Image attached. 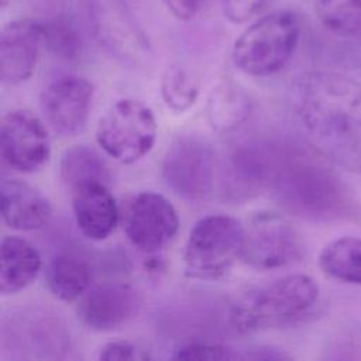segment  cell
<instances>
[{
	"label": "cell",
	"instance_id": "5bb4252c",
	"mask_svg": "<svg viewBox=\"0 0 361 361\" xmlns=\"http://www.w3.org/2000/svg\"><path fill=\"white\" fill-rule=\"evenodd\" d=\"M42 45V23L21 18L8 23L0 34V79L4 85L25 82L35 71Z\"/></svg>",
	"mask_w": 361,
	"mask_h": 361
},
{
	"label": "cell",
	"instance_id": "cb8c5ba5",
	"mask_svg": "<svg viewBox=\"0 0 361 361\" xmlns=\"http://www.w3.org/2000/svg\"><path fill=\"white\" fill-rule=\"evenodd\" d=\"M42 45L58 58L72 61L80 54L82 39L69 21L54 20L42 24Z\"/></svg>",
	"mask_w": 361,
	"mask_h": 361
},
{
	"label": "cell",
	"instance_id": "44dd1931",
	"mask_svg": "<svg viewBox=\"0 0 361 361\" xmlns=\"http://www.w3.org/2000/svg\"><path fill=\"white\" fill-rule=\"evenodd\" d=\"M319 267L330 278L361 286V238L340 237L319 254Z\"/></svg>",
	"mask_w": 361,
	"mask_h": 361
},
{
	"label": "cell",
	"instance_id": "603a6c76",
	"mask_svg": "<svg viewBox=\"0 0 361 361\" xmlns=\"http://www.w3.org/2000/svg\"><path fill=\"white\" fill-rule=\"evenodd\" d=\"M161 94L171 110L183 113L195 104L199 96V80L186 68L171 65L162 75Z\"/></svg>",
	"mask_w": 361,
	"mask_h": 361
},
{
	"label": "cell",
	"instance_id": "4316f807",
	"mask_svg": "<svg viewBox=\"0 0 361 361\" xmlns=\"http://www.w3.org/2000/svg\"><path fill=\"white\" fill-rule=\"evenodd\" d=\"M267 1L268 0H221V6L227 20L241 24L255 17Z\"/></svg>",
	"mask_w": 361,
	"mask_h": 361
},
{
	"label": "cell",
	"instance_id": "484cf974",
	"mask_svg": "<svg viewBox=\"0 0 361 361\" xmlns=\"http://www.w3.org/2000/svg\"><path fill=\"white\" fill-rule=\"evenodd\" d=\"M99 360L116 361V360H148L149 355L138 345L127 340L109 341L99 350Z\"/></svg>",
	"mask_w": 361,
	"mask_h": 361
},
{
	"label": "cell",
	"instance_id": "83f0119b",
	"mask_svg": "<svg viewBox=\"0 0 361 361\" xmlns=\"http://www.w3.org/2000/svg\"><path fill=\"white\" fill-rule=\"evenodd\" d=\"M203 1L204 0H162L166 10L180 21L195 18L203 6Z\"/></svg>",
	"mask_w": 361,
	"mask_h": 361
},
{
	"label": "cell",
	"instance_id": "ac0fdd59",
	"mask_svg": "<svg viewBox=\"0 0 361 361\" xmlns=\"http://www.w3.org/2000/svg\"><path fill=\"white\" fill-rule=\"evenodd\" d=\"M45 279L49 292L62 302L79 300L92 285L93 267L87 257L73 250L56 252L48 262Z\"/></svg>",
	"mask_w": 361,
	"mask_h": 361
},
{
	"label": "cell",
	"instance_id": "e0dca14e",
	"mask_svg": "<svg viewBox=\"0 0 361 361\" xmlns=\"http://www.w3.org/2000/svg\"><path fill=\"white\" fill-rule=\"evenodd\" d=\"M0 292L14 295L31 285L41 268L38 250L25 238L6 235L0 245Z\"/></svg>",
	"mask_w": 361,
	"mask_h": 361
},
{
	"label": "cell",
	"instance_id": "d6986e66",
	"mask_svg": "<svg viewBox=\"0 0 361 361\" xmlns=\"http://www.w3.org/2000/svg\"><path fill=\"white\" fill-rule=\"evenodd\" d=\"M59 176L71 193L94 183L110 186L113 179L106 159L93 147L83 144L63 151L59 161Z\"/></svg>",
	"mask_w": 361,
	"mask_h": 361
},
{
	"label": "cell",
	"instance_id": "ffe728a7",
	"mask_svg": "<svg viewBox=\"0 0 361 361\" xmlns=\"http://www.w3.org/2000/svg\"><path fill=\"white\" fill-rule=\"evenodd\" d=\"M252 103L248 94L233 83H221L210 93L206 116L210 127L217 133H230L247 121Z\"/></svg>",
	"mask_w": 361,
	"mask_h": 361
},
{
	"label": "cell",
	"instance_id": "3957f363",
	"mask_svg": "<svg viewBox=\"0 0 361 361\" xmlns=\"http://www.w3.org/2000/svg\"><path fill=\"white\" fill-rule=\"evenodd\" d=\"M319 299L317 282L306 274H288L241 296L230 310V324L247 334L282 326L305 316Z\"/></svg>",
	"mask_w": 361,
	"mask_h": 361
},
{
	"label": "cell",
	"instance_id": "8992f818",
	"mask_svg": "<svg viewBox=\"0 0 361 361\" xmlns=\"http://www.w3.org/2000/svg\"><path fill=\"white\" fill-rule=\"evenodd\" d=\"M154 111L141 100H117L96 126V142L106 155L120 164H134L144 158L157 138Z\"/></svg>",
	"mask_w": 361,
	"mask_h": 361
},
{
	"label": "cell",
	"instance_id": "9a60e30c",
	"mask_svg": "<svg viewBox=\"0 0 361 361\" xmlns=\"http://www.w3.org/2000/svg\"><path fill=\"white\" fill-rule=\"evenodd\" d=\"M0 210L3 221L20 231L39 230L52 217L49 199L35 186L14 178L1 179Z\"/></svg>",
	"mask_w": 361,
	"mask_h": 361
},
{
	"label": "cell",
	"instance_id": "2e32d148",
	"mask_svg": "<svg viewBox=\"0 0 361 361\" xmlns=\"http://www.w3.org/2000/svg\"><path fill=\"white\" fill-rule=\"evenodd\" d=\"M72 210L78 230L92 241L111 235L120 221V210L110 186L94 183L72 193Z\"/></svg>",
	"mask_w": 361,
	"mask_h": 361
},
{
	"label": "cell",
	"instance_id": "5b68a950",
	"mask_svg": "<svg viewBox=\"0 0 361 361\" xmlns=\"http://www.w3.org/2000/svg\"><path fill=\"white\" fill-rule=\"evenodd\" d=\"M244 224L228 214H209L199 219L189 231L185 251V274L200 281L224 276L244 245Z\"/></svg>",
	"mask_w": 361,
	"mask_h": 361
},
{
	"label": "cell",
	"instance_id": "9c48e42d",
	"mask_svg": "<svg viewBox=\"0 0 361 361\" xmlns=\"http://www.w3.org/2000/svg\"><path fill=\"white\" fill-rule=\"evenodd\" d=\"M241 261L257 271L289 267L303 255V243L293 224L282 214L261 210L244 226Z\"/></svg>",
	"mask_w": 361,
	"mask_h": 361
},
{
	"label": "cell",
	"instance_id": "4fadbf2b",
	"mask_svg": "<svg viewBox=\"0 0 361 361\" xmlns=\"http://www.w3.org/2000/svg\"><path fill=\"white\" fill-rule=\"evenodd\" d=\"M138 293L124 282H106L90 288L79 300L76 313L80 322L96 331H110L133 317Z\"/></svg>",
	"mask_w": 361,
	"mask_h": 361
},
{
	"label": "cell",
	"instance_id": "f546056e",
	"mask_svg": "<svg viewBox=\"0 0 361 361\" xmlns=\"http://www.w3.org/2000/svg\"><path fill=\"white\" fill-rule=\"evenodd\" d=\"M8 1H10V0H1V6H6Z\"/></svg>",
	"mask_w": 361,
	"mask_h": 361
},
{
	"label": "cell",
	"instance_id": "6da1fadb",
	"mask_svg": "<svg viewBox=\"0 0 361 361\" xmlns=\"http://www.w3.org/2000/svg\"><path fill=\"white\" fill-rule=\"evenodd\" d=\"M267 186L288 213L313 221H334L355 212L353 190L312 144L279 140L265 144Z\"/></svg>",
	"mask_w": 361,
	"mask_h": 361
},
{
	"label": "cell",
	"instance_id": "277c9868",
	"mask_svg": "<svg viewBox=\"0 0 361 361\" xmlns=\"http://www.w3.org/2000/svg\"><path fill=\"white\" fill-rule=\"evenodd\" d=\"M300 38V21L292 10H276L251 23L235 39L231 58L245 75L265 78L282 71Z\"/></svg>",
	"mask_w": 361,
	"mask_h": 361
},
{
	"label": "cell",
	"instance_id": "7c38bea8",
	"mask_svg": "<svg viewBox=\"0 0 361 361\" xmlns=\"http://www.w3.org/2000/svg\"><path fill=\"white\" fill-rule=\"evenodd\" d=\"M94 86L86 78L63 75L52 80L41 93L39 104L45 121L61 135L80 133L89 118Z\"/></svg>",
	"mask_w": 361,
	"mask_h": 361
},
{
	"label": "cell",
	"instance_id": "7402d4cb",
	"mask_svg": "<svg viewBox=\"0 0 361 361\" xmlns=\"http://www.w3.org/2000/svg\"><path fill=\"white\" fill-rule=\"evenodd\" d=\"M316 14L334 35L361 39V0H316Z\"/></svg>",
	"mask_w": 361,
	"mask_h": 361
},
{
	"label": "cell",
	"instance_id": "f1b7e54d",
	"mask_svg": "<svg viewBox=\"0 0 361 361\" xmlns=\"http://www.w3.org/2000/svg\"><path fill=\"white\" fill-rule=\"evenodd\" d=\"M241 358H250V360H288V358H290V355L286 354L285 351L279 350V348H275V347H258L255 350H250Z\"/></svg>",
	"mask_w": 361,
	"mask_h": 361
},
{
	"label": "cell",
	"instance_id": "ba28073f",
	"mask_svg": "<svg viewBox=\"0 0 361 361\" xmlns=\"http://www.w3.org/2000/svg\"><path fill=\"white\" fill-rule=\"evenodd\" d=\"M92 34L118 62L137 66L151 56V45L127 0H87Z\"/></svg>",
	"mask_w": 361,
	"mask_h": 361
},
{
	"label": "cell",
	"instance_id": "d4e9b609",
	"mask_svg": "<svg viewBox=\"0 0 361 361\" xmlns=\"http://www.w3.org/2000/svg\"><path fill=\"white\" fill-rule=\"evenodd\" d=\"M173 360H235L241 358L238 353H235L228 345L220 343H207V341H195L188 343L185 345L178 347L172 357Z\"/></svg>",
	"mask_w": 361,
	"mask_h": 361
},
{
	"label": "cell",
	"instance_id": "30bf717a",
	"mask_svg": "<svg viewBox=\"0 0 361 361\" xmlns=\"http://www.w3.org/2000/svg\"><path fill=\"white\" fill-rule=\"evenodd\" d=\"M1 158L11 169L31 173L42 168L51 155V142L44 121L31 110L16 109L0 123Z\"/></svg>",
	"mask_w": 361,
	"mask_h": 361
},
{
	"label": "cell",
	"instance_id": "52a82bcc",
	"mask_svg": "<svg viewBox=\"0 0 361 361\" xmlns=\"http://www.w3.org/2000/svg\"><path fill=\"white\" fill-rule=\"evenodd\" d=\"M214 175V151L204 138L182 134L168 145L161 162V176L179 197L189 202L207 199L213 192Z\"/></svg>",
	"mask_w": 361,
	"mask_h": 361
},
{
	"label": "cell",
	"instance_id": "7a4b0ae2",
	"mask_svg": "<svg viewBox=\"0 0 361 361\" xmlns=\"http://www.w3.org/2000/svg\"><path fill=\"white\" fill-rule=\"evenodd\" d=\"M295 116L309 142L338 166L361 173V83L317 71L293 87Z\"/></svg>",
	"mask_w": 361,
	"mask_h": 361
},
{
	"label": "cell",
	"instance_id": "8fae6325",
	"mask_svg": "<svg viewBox=\"0 0 361 361\" xmlns=\"http://www.w3.org/2000/svg\"><path fill=\"white\" fill-rule=\"evenodd\" d=\"M179 217L173 204L161 193L141 192L130 203L124 233L128 241L144 254H157L176 235Z\"/></svg>",
	"mask_w": 361,
	"mask_h": 361
}]
</instances>
